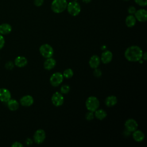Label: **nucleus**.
Returning <instances> with one entry per match:
<instances>
[{
    "mask_svg": "<svg viewBox=\"0 0 147 147\" xmlns=\"http://www.w3.org/2000/svg\"><path fill=\"white\" fill-rule=\"evenodd\" d=\"M142 49L137 45H131L128 47L124 53L126 59L131 62H138L142 59Z\"/></svg>",
    "mask_w": 147,
    "mask_h": 147,
    "instance_id": "1",
    "label": "nucleus"
},
{
    "mask_svg": "<svg viewBox=\"0 0 147 147\" xmlns=\"http://www.w3.org/2000/svg\"><path fill=\"white\" fill-rule=\"evenodd\" d=\"M67 0H53L51 3V10L55 13H61L67 8Z\"/></svg>",
    "mask_w": 147,
    "mask_h": 147,
    "instance_id": "2",
    "label": "nucleus"
},
{
    "mask_svg": "<svg viewBox=\"0 0 147 147\" xmlns=\"http://www.w3.org/2000/svg\"><path fill=\"white\" fill-rule=\"evenodd\" d=\"M85 105L88 111L94 112L99 107V101L96 97L90 96L86 99Z\"/></svg>",
    "mask_w": 147,
    "mask_h": 147,
    "instance_id": "3",
    "label": "nucleus"
},
{
    "mask_svg": "<svg viewBox=\"0 0 147 147\" xmlns=\"http://www.w3.org/2000/svg\"><path fill=\"white\" fill-rule=\"evenodd\" d=\"M67 11L72 16H78L81 11L80 4L76 1H73L67 3Z\"/></svg>",
    "mask_w": 147,
    "mask_h": 147,
    "instance_id": "4",
    "label": "nucleus"
},
{
    "mask_svg": "<svg viewBox=\"0 0 147 147\" xmlns=\"http://www.w3.org/2000/svg\"><path fill=\"white\" fill-rule=\"evenodd\" d=\"M39 51L40 54L45 58H49L52 57L54 51L53 49L48 44H44L40 47Z\"/></svg>",
    "mask_w": 147,
    "mask_h": 147,
    "instance_id": "5",
    "label": "nucleus"
},
{
    "mask_svg": "<svg viewBox=\"0 0 147 147\" xmlns=\"http://www.w3.org/2000/svg\"><path fill=\"white\" fill-rule=\"evenodd\" d=\"M64 76L61 72H56L53 73L50 77L49 82L51 84L53 87L59 86L63 81Z\"/></svg>",
    "mask_w": 147,
    "mask_h": 147,
    "instance_id": "6",
    "label": "nucleus"
},
{
    "mask_svg": "<svg viewBox=\"0 0 147 147\" xmlns=\"http://www.w3.org/2000/svg\"><path fill=\"white\" fill-rule=\"evenodd\" d=\"M46 138V134L44 130L40 129L37 130L33 135V141L37 144H42Z\"/></svg>",
    "mask_w": 147,
    "mask_h": 147,
    "instance_id": "7",
    "label": "nucleus"
},
{
    "mask_svg": "<svg viewBox=\"0 0 147 147\" xmlns=\"http://www.w3.org/2000/svg\"><path fill=\"white\" fill-rule=\"evenodd\" d=\"M51 101L54 106L59 107L64 103V97L61 92H55L51 97Z\"/></svg>",
    "mask_w": 147,
    "mask_h": 147,
    "instance_id": "8",
    "label": "nucleus"
},
{
    "mask_svg": "<svg viewBox=\"0 0 147 147\" xmlns=\"http://www.w3.org/2000/svg\"><path fill=\"white\" fill-rule=\"evenodd\" d=\"M125 127L126 130L129 131V132H133L137 129L138 123L135 119L133 118H129L125 121Z\"/></svg>",
    "mask_w": 147,
    "mask_h": 147,
    "instance_id": "9",
    "label": "nucleus"
},
{
    "mask_svg": "<svg viewBox=\"0 0 147 147\" xmlns=\"http://www.w3.org/2000/svg\"><path fill=\"white\" fill-rule=\"evenodd\" d=\"M134 17L136 20H138L140 22H146L147 20V11L144 9H141L136 10L134 13Z\"/></svg>",
    "mask_w": 147,
    "mask_h": 147,
    "instance_id": "10",
    "label": "nucleus"
},
{
    "mask_svg": "<svg viewBox=\"0 0 147 147\" xmlns=\"http://www.w3.org/2000/svg\"><path fill=\"white\" fill-rule=\"evenodd\" d=\"M11 93L10 91L6 88H0V101L2 102L6 103L11 99Z\"/></svg>",
    "mask_w": 147,
    "mask_h": 147,
    "instance_id": "11",
    "label": "nucleus"
},
{
    "mask_svg": "<svg viewBox=\"0 0 147 147\" xmlns=\"http://www.w3.org/2000/svg\"><path fill=\"white\" fill-rule=\"evenodd\" d=\"M33 98L30 95H24L20 100V104L24 107H29L33 104Z\"/></svg>",
    "mask_w": 147,
    "mask_h": 147,
    "instance_id": "12",
    "label": "nucleus"
},
{
    "mask_svg": "<svg viewBox=\"0 0 147 147\" xmlns=\"http://www.w3.org/2000/svg\"><path fill=\"white\" fill-rule=\"evenodd\" d=\"M113 59V53L111 51L109 50H105L102 55L101 57L100 58L101 61L103 64H108Z\"/></svg>",
    "mask_w": 147,
    "mask_h": 147,
    "instance_id": "13",
    "label": "nucleus"
},
{
    "mask_svg": "<svg viewBox=\"0 0 147 147\" xmlns=\"http://www.w3.org/2000/svg\"><path fill=\"white\" fill-rule=\"evenodd\" d=\"M14 65L18 67L22 68L26 66L28 64V60L27 59L22 56H17L14 60Z\"/></svg>",
    "mask_w": 147,
    "mask_h": 147,
    "instance_id": "14",
    "label": "nucleus"
},
{
    "mask_svg": "<svg viewBox=\"0 0 147 147\" xmlns=\"http://www.w3.org/2000/svg\"><path fill=\"white\" fill-rule=\"evenodd\" d=\"M100 63V57L96 55L92 56L89 60V65L91 68L95 69L99 67Z\"/></svg>",
    "mask_w": 147,
    "mask_h": 147,
    "instance_id": "15",
    "label": "nucleus"
},
{
    "mask_svg": "<svg viewBox=\"0 0 147 147\" xmlns=\"http://www.w3.org/2000/svg\"><path fill=\"white\" fill-rule=\"evenodd\" d=\"M56 64V60L51 57L47 58L44 63V68L47 70H51L53 69Z\"/></svg>",
    "mask_w": 147,
    "mask_h": 147,
    "instance_id": "16",
    "label": "nucleus"
},
{
    "mask_svg": "<svg viewBox=\"0 0 147 147\" xmlns=\"http://www.w3.org/2000/svg\"><path fill=\"white\" fill-rule=\"evenodd\" d=\"M12 30L11 26L7 23H3L0 25V34L6 35L9 34Z\"/></svg>",
    "mask_w": 147,
    "mask_h": 147,
    "instance_id": "17",
    "label": "nucleus"
},
{
    "mask_svg": "<svg viewBox=\"0 0 147 147\" xmlns=\"http://www.w3.org/2000/svg\"><path fill=\"white\" fill-rule=\"evenodd\" d=\"M6 103H7V107L10 111H14L17 110L19 108L20 104L18 102V101L16 99H10Z\"/></svg>",
    "mask_w": 147,
    "mask_h": 147,
    "instance_id": "18",
    "label": "nucleus"
},
{
    "mask_svg": "<svg viewBox=\"0 0 147 147\" xmlns=\"http://www.w3.org/2000/svg\"><path fill=\"white\" fill-rule=\"evenodd\" d=\"M132 136L134 140L138 142H142L145 138V135L144 133L142 131L137 129L133 131Z\"/></svg>",
    "mask_w": 147,
    "mask_h": 147,
    "instance_id": "19",
    "label": "nucleus"
},
{
    "mask_svg": "<svg viewBox=\"0 0 147 147\" xmlns=\"http://www.w3.org/2000/svg\"><path fill=\"white\" fill-rule=\"evenodd\" d=\"M117 103V98L114 95H109L105 99V104L107 107H113Z\"/></svg>",
    "mask_w": 147,
    "mask_h": 147,
    "instance_id": "20",
    "label": "nucleus"
},
{
    "mask_svg": "<svg viewBox=\"0 0 147 147\" xmlns=\"http://www.w3.org/2000/svg\"><path fill=\"white\" fill-rule=\"evenodd\" d=\"M136 23V19L134 16L130 14L126 17L125 19V24L129 28L133 27Z\"/></svg>",
    "mask_w": 147,
    "mask_h": 147,
    "instance_id": "21",
    "label": "nucleus"
},
{
    "mask_svg": "<svg viewBox=\"0 0 147 147\" xmlns=\"http://www.w3.org/2000/svg\"><path fill=\"white\" fill-rule=\"evenodd\" d=\"M94 117L99 120H103L107 116V113L103 109H97L94 111Z\"/></svg>",
    "mask_w": 147,
    "mask_h": 147,
    "instance_id": "22",
    "label": "nucleus"
},
{
    "mask_svg": "<svg viewBox=\"0 0 147 147\" xmlns=\"http://www.w3.org/2000/svg\"><path fill=\"white\" fill-rule=\"evenodd\" d=\"M63 75L66 79H70L74 75V71L71 68H67L64 71Z\"/></svg>",
    "mask_w": 147,
    "mask_h": 147,
    "instance_id": "23",
    "label": "nucleus"
},
{
    "mask_svg": "<svg viewBox=\"0 0 147 147\" xmlns=\"http://www.w3.org/2000/svg\"><path fill=\"white\" fill-rule=\"evenodd\" d=\"M69 90H70V87L68 85H67V84L63 85L60 88V92L61 94H68Z\"/></svg>",
    "mask_w": 147,
    "mask_h": 147,
    "instance_id": "24",
    "label": "nucleus"
},
{
    "mask_svg": "<svg viewBox=\"0 0 147 147\" xmlns=\"http://www.w3.org/2000/svg\"><path fill=\"white\" fill-rule=\"evenodd\" d=\"M85 118H86V119L87 120V121H91V120H92L94 119V112L89 111L88 113H87L86 114Z\"/></svg>",
    "mask_w": 147,
    "mask_h": 147,
    "instance_id": "25",
    "label": "nucleus"
},
{
    "mask_svg": "<svg viewBox=\"0 0 147 147\" xmlns=\"http://www.w3.org/2000/svg\"><path fill=\"white\" fill-rule=\"evenodd\" d=\"M5 68L6 69H9V70H11L14 67V63L11 61H7L6 64H5Z\"/></svg>",
    "mask_w": 147,
    "mask_h": 147,
    "instance_id": "26",
    "label": "nucleus"
},
{
    "mask_svg": "<svg viewBox=\"0 0 147 147\" xmlns=\"http://www.w3.org/2000/svg\"><path fill=\"white\" fill-rule=\"evenodd\" d=\"M135 2L141 6H145L147 4V0H134Z\"/></svg>",
    "mask_w": 147,
    "mask_h": 147,
    "instance_id": "27",
    "label": "nucleus"
},
{
    "mask_svg": "<svg viewBox=\"0 0 147 147\" xmlns=\"http://www.w3.org/2000/svg\"><path fill=\"white\" fill-rule=\"evenodd\" d=\"M94 75L96 77V78H99L100 77L101 75H102V71L100 69L96 68H95L94 69Z\"/></svg>",
    "mask_w": 147,
    "mask_h": 147,
    "instance_id": "28",
    "label": "nucleus"
},
{
    "mask_svg": "<svg viewBox=\"0 0 147 147\" xmlns=\"http://www.w3.org/2000/svg\"><path fill=\"white\" fill-rule=\"evenodd\" d=\"M5 44V40L3 35L0 34V50L2 49Z\"/></svg>",
    "mask_w": 147,
    "mask_h": 147,
    "instance_id": "29",
    "label": "nucleus"
},
{
    "mask_svg": "<svg viewBox=\"0 0 147 147\" xmlns=\"http://www.w3.org/2000/svg\"><path fill=\"white\" fill-rule=\"evenodd\" d=\"M44 0H34V4L37 7H40L44 3Z\"/></svg>",
    "mask_w": 147,
    "mask_h": 147,
    "instance_id": "30",
    "label": "nucleus"
},
{
    "mask_svg": "<svg viewBox=\"0 0 147 147\" xmlns=\"http://www.w3.org/2000/svg\"><path fill=\"white\" fill-rule=\"evenodd\" d=\"M127 11H128V13L130 14H131V15H133V14H134V13H135V12L136 11V8L134 7V6H130L129 8H128V9H127Z\"/></svg>",
    "mask_w": 147,
    "mask_h": 147,
    "instance_id": "31",
    "label": "nucleus"
},
{
    "mask_svg": "<svg viewBox=\"0 0 147 147\" xmlns=\"http://www.w3.org/2000/svg\"><path fill=\"white\" fill-rule=\"evenodd\" d=\"M11 146L12 147H23V145L21 142L18 141H16L13 142Z\"/></svg>",
    "mask_w": 147,
    "mask_h": 147,
    "instance_id": "32",
    "label": "nucleus"
},
{
    "mask_svg": "<svg viewBox=\"0 0 147 147\" xmlns=\"http://www.w3.org/2000/svg\"><path fill=\"white\" fill-rule=\"evenodd\" d=\"M25 144H26V145L28 146H29V145H31L32 144H33V141L31 138H27L25 140Z\"/></svg>",
    "mask_w": 147,
    "mask_h": 147,
    "instance_id": "33",
    "label": "nucleus"
},
{
    "mask_svg": "<svg viewBox=\"0 0 147 147\" xmlns=\"http://www.w3.org/2000/svg\"><path fill=\"white\" fill-rule=\"evenodd\" d=\"M142 59H143L145 61L146 60V59H147V53L146 52L143 53L142 56Z\"/></svg>",
    "mask_w": 147,
    "mask_h": 147,
    "instance_id": "34",
    "label": "nucleus"
},
{
    "mask_svg": "<svg viewBox=\"0 0 147 147\" xmlns=\"http://www.w3.org/2000/svg\"><path fill=\"white\" fill-rule=\"evenodd\" d=\"M82 1L86 3H90L91 1V0H82Z\"/></svg>",
    "mask_w": 147,
    "mask_h": 147,
    "instance_id": "35",
    "label": "nucleus"
},
{
    "mask_svg": "<svg viewBox=\"0 0 147 147\" xmlns=\"http://www.w3.org/2000/svg\"><path fill=\"white\" fill-rule=\"evenodd\" d=\"M106 48V47L105 45H103V46H102V47L101 48V49H102V50H103V51H105Z\"/></svg>",
    "mask_w": 147,
    "mask_h": 147,
    "instance_id": "36",
    "label": "nucleus"
},
{
    "mask_svg": "<svg viewBox=\"0 0 147 147\" xmlns=\"http://www.w3.org/2000/svg\"><path fill=\"white\" fill-rule=\"evenodd\" d=\"M73 1H77V0H73Z\"/></svg>",
    "mask_w": 147,
    "mask_h": 147,
    "instance_id": "37",
    "label": "nucleus"
},
{
    "mask_svg": "<svg viewBox=\"0 0 147 147\" xmlns=\"http://www.w3.org/2000/svg\"><path fill=\"white\" fill-rule=\"evenodd\" d=\"M123 1H128V0H123Z\"/></svg>",
    "mask_w": 147,
    "mask_h": 147,
    "instance_id": "38",
    "label": "nucleus"
}]
</instances>
